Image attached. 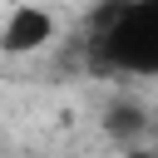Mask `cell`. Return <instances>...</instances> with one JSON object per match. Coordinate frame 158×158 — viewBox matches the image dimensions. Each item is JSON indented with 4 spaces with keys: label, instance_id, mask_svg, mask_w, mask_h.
Here are the masks:
<instances>
[{
    "label": "cell",
    "instance_id": "cell-2",
    "mask_svg": "<svg viewBox=\"0 0 158 158\" xmlns=\"http://www.w3.org/2000/svg\"><path fill=\"white\" fill-rule=\"evenodd\" d=\"M54 35H59V20L40 0H15L0 15V54H15V59L40 54L44 44H54Z\"/></svg>",
    "mask_w": 158,
    "mask_h": 158
},
{
    "label": "cell",
    "instance_id": "cell-1",
    "mask_svg": "<svg viewBox=\"0 0 158 158\" xmlns=\"http://www.w3.org/2000/svg\"><path fill=\"white\" fill-rule=\"evenodd\" d=\"M94 64L158 84V0H118L89 40Z\"/></svg>",
    "mask_w": 158,
    "mask_h": 158
},
{
    "label": "cell",
    "instance_id": "cell-3",
    "mask_svg": "<svg viewBox=\"0 0 158 158\" xmlns=\"http://www.w3.org/2000/svg\"><path fill=\"white\" fill-rule=\"evenodd\" d=\"M123 158H158V148H128Z\"/></svg>",
    "mask_w": 158,
    "mask_h": 158
}]
</instances>
